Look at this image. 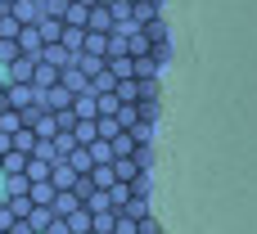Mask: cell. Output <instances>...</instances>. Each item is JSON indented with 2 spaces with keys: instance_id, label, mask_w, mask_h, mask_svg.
Listing matches in <instances>:
<instances>
[{
  "instance_id": "6da1fadb",
  "label": "cell",
  "mask_w": 257,
  "mask_h": 234,
  "mask_svg": "<svg viewBox=\"0 0 257 234\" xmlns=\"http://www.w3.org/2000/svg\"><path fill=\"white\" fill-rule=\"evenodd\" d=\"M36 63H41V59H27V54H23L18 63H9V68H5L9 86H32V81H36Z\"/></svg>"
},
{
  "instance_id": "f546056e",
  "label": "cell",
  "mask_w": 257,
  "mask_h": 234,
  "mask_svg": "<svg viewBox=\"0 0 257 234\" xmlns=\"http://www.w3.org/2000/svg\"><path fill=\"white\" fill-rule=\"evenodd\" d=\"M117 122H122V131H136V126H140V104H122Z\"/></svg>"
},
{
  "instance_id": "ab89813d",
  "label": "cell",
  "mask_w": 257,
  "mask_h": 234,
  "mask_svg": "<svg viewBox=\"0 0 257 234\" xmlns=\"http://www.w3.org/2000/svg\"><path fill=\"white\" fill-rule=\"evenodd\" d=\"M68 5L72 0H45L41 9H45V18H68Z\"/></svg>"
},
{
  "instance_id": "603a6c76",
  "label": "cell",
  "mask_w": 257,
  "mask_h": 234,
  "mask_svg": "<svg viewBox=\"0 0 257 234\" xmlns=\"http://www.w3.org/2000/svg\"><path fill=\"white\" fill-rule=\"evenodd\" d=\"M27 176H32V185H41V180H50V176H54V162L32 158V162H27Z\"/></svg>"
},
{
  "instance_id": "7402d4cb",
  "label": "cell",
  "mask_w": 257,
  "mask_h": 234,
  "mask_svg": "<svg viewBox=\"0 0 257 234\" xmlns=\"http://www.w3.org/2000/svg\"><path fill=\"white\" fill-rule=\"evenodd\" d=\"M136 149H140V140H136L131 131H122V135L113 140V153H117V158H136Z\"/></svg>"
},
{
  "instance_id": "d6a6232c",
  "label": "cell",
  "mask_w": 257,
  "mask_h": 234,
  "mask_svg": "<svg viewBox=\"0 0 257 234\" xmlns=\"http://www.w3.org/2000/svg\"><path fill=\"white\" fill-rule=\"evenodd\" d=\"M117 99L122 104H140V81H117Z\"/></svg>"
},
{
  "instance_id": "db71d44e",
  "label": "cell",
  "mask_w": 257,
  "mask_h": 234,
  "mask_svg": "<svg viewBox=\"0 0 257 234\" xmlns=\"http://www.w3.org/2000/svg\"><path fill=\"white\" fill-rule=\"evenodd\" d=\"M0 203H5V198H0Z\"/></svg>"
},
{
  "instance_id": "3957f363",
  "label": "cell",
  "mask_w": 257,
  "mask_h": 234,
  "mask_svg": "<svg viewBox=\"0 0 257 234\" xmlns=\"http://www.w3.org/2000/svg\"><path fill=\"white\" fill-rule=\"evenodd\" d=\"M72 99H77V95H68L63 86H54V90L41 95V108H45V113H72Z\"/></svg>"
},
{
  "instance_id": "d4e9b609",
  "label": "cell",
  "mask_w": 257,
  "mask_h": 234,
  "mask_svg": "<svg viewBox=\"0 0 257 234\" xmlns=\"http://www.w3.org/2000/svg\"><path fill=\"white\" fill-rule=\"evenodd\" d=\"M131 198H136V189H131V185H122V180H117V185L108 189V203H113V212H122V207H126Z\"/></svg>"
},
{
  "instance_id": "8d00e7d4",
  "label": "cell",
  "mask_w": 257,
  "mask_h": 234,
  "mask_svg": "<svg viewBox=\"0 0 257 234\" xmlns=\"http://www.w3.org/2000/svg\"><path fill=\"white\" fill-rule=\"evenodd\" d=\"M158 72H163V63H158L154 54H149V59H136V77H158Z\"/></svg>"
},
{
  "instance_id": "d590c367",
  "label": "cell",
  "mask_w": 257,
  "mask_h": 234,
  "mask_svg": "<svg viewBox=\"0 0 257 234\" xmlns=\"http://www.w3.org/2000/svg\"><path fill=\"white\" fill-rule=\"evenodd\" d=\"M145 36H149L154 45H167V23H163V18H154V23L145 27Z\"/></svg>"
},
{
  "instance_id": "9c48e42d",
  "label": "cell",
  "mask_w": 257,
  "mask_h": 234,
  "mask_svg": "<svg viewBox=\"0 0 257 234\" xmlns=\"http://www.w3.org/2000/svg\"><path fill=\"white\" fill-rule=\"evenodd\" d=\"M36 27H41V41L45 45H63V27H68L63 18H41Z\"/></svg>"
},
{
  "instance_id": "c3c4849f",
  "label": "cell",
  "mask_w": 257,
  "mask_h": 234,
  "mask_svg": "<svg viewBox=\"0 0 257 234\" xmlns=\"http://www.w3.org/2000/svg\"><path fill=\"white\" fill-rule=\"evenodd\" d=\"M0 176H5V153H0Z\"/></svg>"
},
{
  "instance_id": "44dd1931",
  "label": "cell",
  "mask_w": 257,
  "mask_h": 234,
  "mask_svg": "<svg viewBox=\"0 0 257 234\" xmlns=\"http://www.w3.org/2000/svg\"><path fill=\"white\" fill-rule=\"evenodd\" d=\"M72 135H77V144H81V149H86V144H95V140H99V122H77V126H72Z\"/></svg>"
},
{
  "instance_id": "ac0fdd59",
  "label": "cell",
  "mask_w": 257,
  "mask_h": 234,
  "mask_svg": "<svg viewBox=\"0 0 257 234\" xmlns=\"http://www.w3.org/2000/svg\"><path fill=\"white\" fill-rule=\"evenodd\" d=\"M68 167H72V171H81V176H90V171H95L90 149H72V153H68Z\"/></svg>"
},
{
  "instance_id": "4fadbf2b",
  "label": "cell",
  "mask_w": 257,
  "mask_h": 234,
  "mask_svg": "<svg viewBox=\"0 0 257 234\" xmlns=\"http://www.w3.org/2000/svg\"><path fill=\"white\" fill-rule=\"evenodd\" d=\"M32 194V176L18 171V176H5V198H27Z\"/></svg>"
},
{
  "instance_id": "83f0119b",
  "label": "cell",
  "mask_w": 257,
  "mask_h": 234,
  "mask_svg": "<svg viewBox=\"0 0 257 234\" xmlns=\"http://www.w3.org/2000/svg\"><path fill=\"white\" fill-rule=\"evenodd\" d=\"M90 234H117V212H95V230Z\"/></svg>"
},
{
  "instance_id": "f5cc1de1",
  "label": "cell",
  "mask_w": 257,
  "mask_h": 234,
  "mask_svg": "<svg viewBox=\"0 0 257 234\" xmlns=\"http://www.w3.org/2000/svg\"><path fill=\"white\" fill-rule=\"evenodd\" d=\"M0 234H9V230H0Z\"/></svg>"
},
{
  "instance_id": "bcb514c9",
  "label": "cell",
  "mask_w": 257,
  "mask_h": 234,
  "mask_svg": "<svg viewBox=\"0 0 257 234\" xmlns=\"http://www.w3.org/2000/svg\"><path fill=\"white\" fill-rule=\"evenodd\" d=\"M5 90H9V77H5V72H0V95H5Z\"/></svg>"
},
{
  "instance_id": "9a60e30c",
  "label": "cell",
  "mask_w": 257,
  "mask_h": 234,
  "mask_svg": "<svg viewBox=\"0 0 257 234\" xmlns=\"http://www.w3.org/2000/svg\"><path fill=\"white\" fill-rule=\"evenodd\" d=\"M108 36H113V32H86V50H81V54L108 59Z\"/></svg>"
},
{
  "instance_id": "f907efd6",
  "label": "cell",
  "mask_w": 257,
  "mask_h": 234,
  "mask_svg": "<svg viewBox=\"0 0 257 234\" xmlns=\"http://www.w3.org/2000/svg\"><path fill=\"white\" fill-rule=\"evenodd\" d=\"M5 14H9V9H0V18H5Z\"/></svg>"
},
{
  "instance_id": "7bdbcfd3",
  "label": "cell",
  "mask_w": 257,
  "mask_h": 234,
  "mask_svg": "<svg viewBox=\"0 0 257 234\" xmlns=\"http://www.w3.org/2000/svg\"><path fill=\"white\" fill-rule=\"evenodd\" d=\"M140 234H163V230H158V221H154V216H145V221H140Z\"/></svg>"
},
{
  "instance_id": "60d3db41",
  "label": "cell",
  "mask_w": 257,
  "mask_h": 234,
  "mask_svg": "<svg viewBox=\"0 0 257 234\" xmlns=\"http://www.w3.org/2000/svg\"><path fill=\"white\" fill-rule=\"evenodd\" d=\"M140 81V99H158V77H136Z\"/></svg>"
},
{
  "instance_id": "7c38bea8",
  "label": "cell",
  "mask_w": 257,
  "mask_h": 234,
  "mask_svg": "<svg viewBox=\"0 0 257 234\" xmlns=\"http://www.w3.org/2000/svg\"><path fill=\"white\" fill-rule=\"evenodd\" d=\"M113 167H117V180H122V185H136L140 176H149V171H145V167H140L136 158H117Z\"/></svg>"
},
{
  "instance_id": "ee69618b",
  "label": "cell",
  "mask_w": 257,
  "mask_h": 234,
  "mask_svg": "<svg viewBox=\"0 0 257 234\" xmlns=\"http://www.w3.org/2000/svg\"><path fill=\"white\" fill-rule=\"evenodd\" d=\"M45 234H72V225H68V221L59 216V221H54V225H50V230H45Z\"/></svg>"
},
{
  "instance_id": "7a4b0ae2",
  "label": "cell",
  "mask_w": 257,
  "mask_h": 234,
  "mask_svg": "<svg viewBox=\"0 0 257 234\" xmlns=\"http://www.w3.org/2000/svg\"><path fill=\"white\" fill-rule=\"evenodd\" d=\"M9 108H18V113L41 108V90L36 86H9Z\"/></svg>"
},
{
  "instance_id": "f6af8a7d",
  "label": "cell",
  "mask_w": 257,
  "mask_h": 234,
  "mask_svg": "<svg viewBox=\"0 0 257 234\" xmlns=\"http://www.w3.org/2000/svg\"><path fill=\"white\" fill-rule=\"evenodd\" d=\"M14 234H36V230H32V221H18V225H14Z\"/></svg>"
},
{
  "instance_id": "4dcf8cb0",
  "label": "cell",
  "mask_w": 257,
  "mask_h": 234,
  "mask_svg": "<svg viewBox=\"0 0 257 234\" xmlns=\"http://www.w3.org/2000/svg\"><path fill=\"white\" fill-rule=\"evenodd\" d=\"M27 162H32V158H27V153H18V149H14V153H5V176H18V171H27Z\"/></svg>"
},
{
  "instance_id": "4316f807",
  "label": "cell",
  "mask_w": 257,
  "mask_h": 234,
  "mask_svg": "<svg viewBox=\"0 0 257 234\" xmlns=\"http://www.w3.org/2000/svg\"><path fill=\"white\" fill-rule=\"evenodd\" d=\"M90 86H95V95H117V77H113V68H104Z\"/></svg>"
},
{
  "instance_id": "ffe728a7",
  "label": "cell",
  "mask_w": 257,
  "mask_h": 234,
  "mask_svg": "<svg viewBox=\"0 0 257 234\" xmlns=\"http://www.w3.org/2000/svg\"><path fill=\"white\" fill-rule=\"evenodd\" d=\"M63 45H68L72 54H81V50H86V27H72V23H68V27H63Z\"/></svg>"
},
{
  "instance_id": "d6986e66",
  "label": "cell",
  "mask_w": 257,
  "mask_h": 234,
  "mask_svg": "<svg viewBox=\"0 0 257 234\" xmlns=\"http://www.w3.org/2000/svg\"><path fill=\"white\" fill-rule=\"evenodd\" d=\"M54 198H59V189H54L50 180H41V185H32V203H36V207H54Z\"/></svg>"
},
{
  "instance_id": "b9f144b4",
  "label": "cell",
  "mask_w": 257,
  "mask_h": 234,
  "mask_svg": "<svg viewBox=\"0 0 257 234\" xmlns=\"http://www.w3.org/2000/svg\"><path fill=\"white\" fill-rule=\"evenodd\" d=\"M136 162H140V167L149 171V162H154V153H149V144H140V149H136Z\"/></svg>"
},
{
  "instance_id": "816d5d0a",
  "label": "cell",
  "mask_w": 257,
  "mask_h": 234,
  "mask_svg": "<svg viewBox=\"0 0 257 234\" xmlns=\"http://www.w3.org/2000/svg\"><path fill=\"white\" fill-rule=\"evenodd\" d=\"M131 5H140V0H131Z\"/></svg>"
},
{
  "instance_id": "ba28073f",
  "label": "cell",
  "mask_w": 257,
  "mask_h": 234,
  "mask_svg": "<svg viewBox=\"0 0 257 234\" xmlns=\"http://www.w3.org/2000/svg\"><path fill=\"white\" fill-rule=\"evenodd\" d=\"M117 23H113V9L108 5H95L90 9V23H86V32H113Z\"/></svg>"
},
{
  "instance_id": "cb8c5ba5",
  "label": "cell",
  "mask_w": 257,
  "mask_h": 234,
  "mask_svg": "<svg viewBox=\"0 0 257 234\" xmlns=\"http://www.w3.org/2000/svg\"><path fill=\"white\" fill-rule=\"evenodd\" d=\"M90 180H95V189H113V185H117V167H113V162H108V167H95Z\"/></svg>"
},
{
  "instance_id": "74e56055",
  "label": "cell",
  "mask_w": 257,
  "mask_h": 234,
  "mask_svg": "<svg viewBox=\"0 0 257 234\" xmlns=\"http://www.w3.org/2000/svg\"><path fill=\"white\" fill-rule=\"evenodd\" d=\"M122 135V122L117 117H99V140H117Z\"/></svg>"
},
{
  "instance_id": "5b68a950",
  "label": "cell",
  "mask_w": 257,
  "mask_h": 234,
  "mask_svg": "<svg viewBox=\"0 0 257 234\" xmlns=\"http://www.w3.org/2000/svg\"><path fill=\"white\" fill-rule=\"evenodd\" d=\"M72 113H77V122H99V95L90 90V95H77L72 99Z\"/></svg>"
},
{
  "instance_id": "e0dca14e",
  "label": "cell",
  "mask_w": 257,
  "mask_h": 234,
  "mask_svg": "<svg viewBox=\"0 0 257 234\" xmlns=\"http://www.w3.org/2000/svg\"><path fill=\"white\" fill-rule=\"evenodd\" d=\"M108 68H113V77H117V81H136V59H131V54L108 59Z\"/></svg>"
},
{
  "instance_id": "5bb4252c",
  "label": "cell",
  "mask_w": 257,
  "mask_h": 234,
  "mask_svg": "<svg viewBox=\"0 0 257 234\" xmlns=\"http://www.w3.org/2000/svg\"><path fill=\"white\" fill-rule=\"evenodd\" d=\"M23 221H32V230H36V234H45L50 225H54V221H59V212H54V207H32Z\"/></svg>"
},
{
  "instance_id": "1f68e13d",
  "label": "cell",
  "mask_w": 257,
  "mask_h": 234,
  "mask_svg": "<svg viewBox=\"0 0 257 234\" xmlns=\"http://www.w3.org/2000/svg\"><path fill=\"white\" fill-rule=\"evenodd\" d=\"M23 59V45L18 41H0V68H9V63H18Z\"/></svg>"
},
{
  "instance_id": "7dc6e473",
  "label": "cell",
  "mask_w": 257,
  "mask_h": 234,
  "mask_svg": "<svg viewBox=\"0 0 257 234\" xmlns=\"http://www.w3.org/2000/svg\"><path fill=\"white\" fill-rule=\"evenodd\" d=\"M77 5H90V9H95V5H104V0H77Z\"/></svg>"
},
{
  "instance_id": "836d02e7",
  "label": "cell",
  "mask_w": 257,
  "mask_h": 234,
  "mask_svg": "<svg viewBox=\"0 0 257 234\" xmlns=\"http://www.w3.org/2000/svg\"><path fill=\"white\" fill-rule=\"evenodd\" d=\"M54 149H59V158H68V153H72V149H81V144H77V135H72V131H59V135H54Z\"/></svg>"
},
{
  "instance_id": "f35d334b",
  "label": "cell",
  "mask_w": 257,
  "mask_h": 234,
  "mask_svg": "<svg viewBox=\"0 0 257 234\" xmlns=\"http://www.w3.org/2000/svg\"><path fill=\"white\" fill-rule=\"evenodd\" d=\"M122 54H131V50H126V36L113 32V36H108V59H122Z\"/></svg>"
},
{
  "instance_id": "30bf717a",
  "label": "cell",
  "mask_w": 257,
  "mask_h": 234,
  "mask_svg": "<svg viewBox=\"0 0 257 234\" xmlns=\"http://www.w3.org/2000/svg\"><path fill=\"white\" fill-rule=\"evenodd\" d=\"M72 59H77V54H72L68 45H45V50H41V63H54V68H72Z\"/></svg>"
},
{
  "instance_id": "681fc988",
  "label": "cell",
  "mask_w": 257,
  "mask_h": 234,
  "mask_svg": "<svg viewBox=\"0 0 257 234\" xmlns=\"http://www.w3.org/2000/svg\"><path fill=\"white\" fill-rule=\"evenodd\" d=\"M149 5H158V9H163V0H149Z\"/></svg>"
},
{
  "instance_id": "484cf974",
  "label": "cell",
  "mask_w": 257,
  "mask_h": 234,
  "mask_svg": "<svg viewBox=\"0 0 257 234\" xmlns=\"http://www.w3.org/2000/svg\"><path fill=\"white\" fill-rule=\"evenodd\" d=\"M77 207H86V203H81V198H77V194H72V189H63V194H59V198H54V212H59V216H72V212H77Z\"/></svg>"
},
{
  "instance_id": "52a82bcc",
  "label": "cell",
  "mask_w": 257,
  "mask_h": 234,
  "mask_svg": "<svg viewBox=\"0 0 257 234\" xmlns=\"http://www.w3.org/2000/svg\"><path fill=\"white\" fill-rule=\"evenodd\" d=\"M77 180H81V171H72V167H68V158H63V162H54V176H50V185H54L59 194H63V189H77Z\"/></svg>"
},
{
  "instance_id": "2e32d148",
  "label": "cell",
  "mask_w": 257,
  "mask_h": 234,
  "mask_svg": "<svg viewBox=\"0 0 257 234\" xmlns=\"http://www.w3.org/2000/svg\"><path fill=\"white\" fill-rule=\"evenodd\" d=\"M86 149H90L95 167H108V162H117V153H113V140H95V144H86Z\"/></svg>"
},
{
  "instance_id": "f1b7e54d",
  "label": "cell",
  "mask_w": 257,
  "mask_h": 234,
  "mask_svg": "<svg viewBox=\"0 0 257 234\" xmlns=\"http://www.w3.org/2000/svg\"><path fill=\"white\" fill-rule=\"evenodd\" d=\"M63 23H72V27H86V23H90V5H77V0H72V5H68V18H63Z\"/></svg>"
},
{
  "instance_id": "277c9868",
  "label": "cell",
  "mask_w": 257,
  "mask_h": 234,
  "mask_svg": "<svg viewBox=\"0 0 257 234\" xmlns=\"http://www.w3.org/2000/svg\"><path fill=\"white\" fill-rule=\"evenodd\" d=\"M59 86H63L68 95H90V90H95V86H90V77H86L81 68H63V81H59Z\"/></svg>"
},
{
  "instance_id": "e575fe53",
  "label": "cell",
  "mask_w": 257,
  "mask_h": 234,
  "mask_svg": "<svg viewBox=\"0 0 257 234\" xmlns=\"http://www.w3.org/2000/svg\"><path fill=\"white\" fill-rule=\"evenodd\" d=\"M122 216H131V221H145V216H149V198H131V203L122 207Z\"/></svg>"
},
{
  "instance_id": "8992f818",
  "label": "cell",
  "mask_w": 257,
  "mask_h": 234,
  "mask_svg": "<svg viewBox=\"0 0 257 234\" xmlns=\"http://www.w3.org/2000/svg\"><path fill=\"white\" fill-rule=\"evenodd\" d=\"M18 45H23V54H27V59H41V50H45L41 27H36V23H32V27H23V32H18Z\"/></svg>"
},
{
  "instance_id": "8fae6325",
  "label": "cell",
  "mask_w": 257,
  "mask_h": 234,
  "mask_svg": "<svg viewBox=\"0 0 257 234\" xmlns=\"http://www.w3.org/2000/svg\"><path fill=\"white\" fill-rule=\"evenodd\" d=\"M32 131H36L41 140H54V135L63 131V126H59V113H45V108H41V117L32 122Z\"/></svg>"
}]
</instances>
